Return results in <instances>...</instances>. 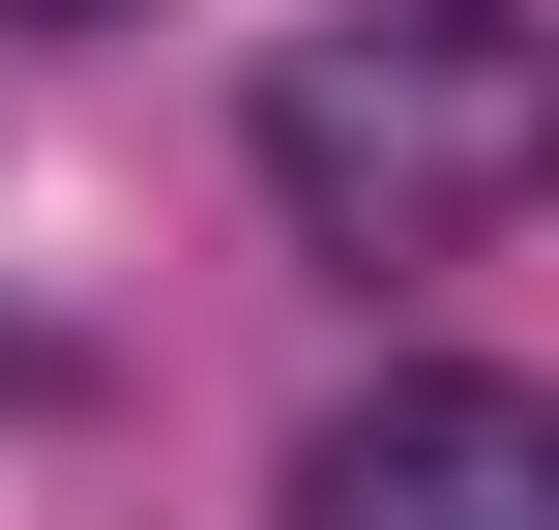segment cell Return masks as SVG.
I'll list each match as a JSON object with an SVG mask.
<instances>
[{
    "instance_id": "cell-1",
    "label": "cell",
    "mask_w": 559,
    "mask_h": 530,
    "mask_svg": "<svg viewBox=\"0 0 559 530\" xmlns=\"http://www.w3.org/2000/svg\"><path fill=\"white\" fill-rule=\"evenodd\" d=\"M265 207H295L324 266H472V236H531L559 207V30H501V0L265 30Z\"/></svg>"
},
{
    "instance_id": "cell-2",
    "label": "cell",
    "mask_w": 559,
    "mask_h": 530,
    "mask_svg": "<svg viewBox=\"0 0 559 530\" xmlns=\"http://www.w3.org/2000/svg\"><path fill=\"white\" fill-rule=\"evenodd\" d=\"M295 530H559V384H501V354H383V384L295 443Z\"/></svg>"
}]
</instances>
